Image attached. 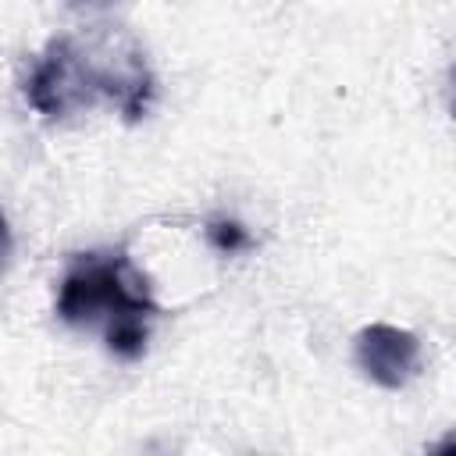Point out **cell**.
I'll return each mask as SVG.
<instances>
[{"instance_id":"cell-5","label":"cell","mask_w":456,"mask_h":456,"mask_svg":"<svg viewBox=\"0 0 456 456\" xmlns=\"http://www.w3.org/2000/svg\"><path fill=\"white\" fill-rule=\"evenodd\" d=\"M11 253H14V239H11V224H7V217L0 210V271L11 264Z\"/></svg>"},{"instance_id":"cell-4","label":"cell","mask_w":456,"mask_h":456,"mask_svg":"<svg viewBox=\"0 0 456 456\" xmlns=\"http://www.w3.org/2000/svg\"><path fill=\"white\" fill-rule=\"evenodd\" d=\"M207 239H210V246H214V249H221V253H239V249H246V246H249L246 228H242L239 221H228V217L210 221V224H207Z\"/></svg>"},{"instance_id":"cell-1","label":"cell","mask_w":456,"mask_h":456,"mask_svg":"<svg viewBox=\"0 0 456 456\" xmlns=\"http://www.w3.org/2000/svg\"><path fill=\"white\" fill-rule=\"evenodd\" d=\"M157 314L160 306L153 303L146 278L121 249L75 256L57 292V317L68 324L100 321L107 349L121 360L142 356L150 338V317Z\"/></svg>"},{"instance_id":"cell-6","label":"cell","mask_w":456,"mask_h":456,"mask_svg":"<svg viewBox=\"0 0 456 456\" xmlns=\"http://www.w3.org/2000/svg\"><path fill=\"white\" fill-rule=\"evenodd\" d=\"M428 456H452V438L445 435V438H442L435 449H428Z\"/></svg>"},{"instance_id":"cell-3","label":"cell","mask_w":456,"mask_h":456,"mask_svg":"<svg viewBox=\"0 0 456 456\" xmlns=\"http://www.w3.org/2000/svg\"><path fill=\"white\" fill-rule=\"evenodd\" d=\"M356 367L378 385V388H403L420 370V338L395 324H367L353 338Z\"/></svg>"},{"instance_id":"cell-2","label":"cell","mask_w":456,"mask_h":456,"mask_svg":"<svg viewBox=\"0 0 456 456\" xmlns=\"http://www.w3.org/2000/svg\"><path fill=\"white\" fill-rule=\"evenodd\" d=\"M150 93H153V78L139 50L114 68V61L100 64L71 36L50 39L25 82V96L43 118H64L82 107H93L100 96H110L118 100L125 118L135 121L146 110Z\"/></svg>"}]
</instances>
